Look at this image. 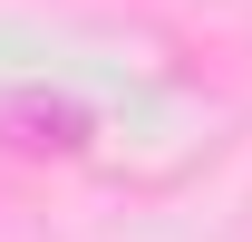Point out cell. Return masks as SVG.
<instances>
[{
    "mask_svg": "<svg viewBox=\"0 0 252 242\" xmlns=\"http://www.w3.org/2000/svg\"><path fill=\"white\" fill-rule=\"evenodd\" d=\"M0 126H20V146H88V117H78V107H68V97H10V107H0Z\"/></svg>",
    "mask_w": 252,
    "mask_h": 242,
    "instance_id": "cell-1",
    "label": "cell"
}]
</instances>
